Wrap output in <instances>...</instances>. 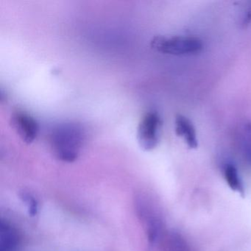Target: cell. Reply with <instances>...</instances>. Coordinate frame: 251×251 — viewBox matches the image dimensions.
<instances>
[{
  "instance_id": "obj_7",
  "label": "cell",
  "mask_w": 251,
  "mask_h": 251,
  "mask_svg": "<svg viewBox=\"0 0 251 251\" xmlns=\"http://www.w3.org/2000/svg\"><path fill=\"white\" fill-rule=\"evenodd\" d=\"M21 242L18 230L5 221L0 224V251H17Z\"/></svg>"
},
{
  "instance_id": "obj_3",
  "label": "cell",
  "mask_w": 251,
  "mask_h": 251,
  "mask_svg": "<svg viewBox=\"0 0 251 251\" xmlns=\"http://www.w3.org/2000/svg\"><path fill=\"white\" fill-rule=\"evenodd\" d=\"M161 117L158 113L150 111L142 117L137 128V140L139 146L145 151H152L159 143Z\"/></svg>"
},
{
  "instance_id": "obj_8",
  "label": "cell",
  "mask_w": 251,
  "mask_h": 251,
  "mask_svg": "<svg viewBox=\"0 0 251 251\" xmlns=\"http://www.w3.org/2000/svg\"><path fill=\"white\" fill-rule=\"evenodd\" d=\"M224 177L229 187L235 192H239L242 197H245V189L243 183L239 176V172L234 164L227 163L223 167Z\"/></svg>"
},
{
  "instance_id": "obj_4",
  "label": "cell",
  "mask_w": 251,
  "mask_h": 251,
  "mask_svg": "<svg viewBox=\"0 0 251 251\" xmlns=\"http://www.w3.org/2000/svg\"><path fill=\"white\" fill-rule=\"evenodd\" d=\"M135 208L139 220L145 224L148 240L152 245L160 239L162 231V224L149 201L143 195L135 198Z\"/></svg>"
},
{
  "instance_id": "obj_1",
  "label": "cell",
  "mask_w": 251,
  "mask_h": 251,
  "mask_svg": "<svg viewBox=\"0 0 251 251\" xmlns=\"http://www.w3.org/2000/svg\"><path fill=\"white\" fill-rule=\"evenodd\" d=\"M84 140V130L77 123L59 125L50 136V144L54 155L65 162H73L77 159Z\"/></svg>"
},
{
  "instance_id": "obj_9",
  "label": "cell",
  "mask_w": 251,
  "mask_h": 251,
  "mask_svg": "<svg viewBox=\"0 0 251 251\" xmlns=\"http://www.w3.org/2000/svg\"><path fill=\"white\" fill-rule=\"evenodd\" d=\"M242 136L244 154L247 160L251 163V124L245 126Z\"/></svg>"
},
{
  "instance_id": "obj_10",
  "label": "cell",
  "mask_w": 251,
  "mask_h": 251,
  "mask_svg": "<svg viewBox=\"0 0 251 251\" xmlns=\"http://www.w3.org/2000/svg\"><path fill=\"white\" fill-rule=\"evenodd\" d=\"M20 197H21L23 202L27 205L29 214L32 217L36 216L37 214L38 210H39V203H38L36 198L31 194L25 192H22Z\"/></svg>"
},
{
  "instance_id": "obj_6",
  "label": "cell",
  "mask_w": 251,
  "mask_h": 251,
  "mask_svg": "<svg viewBox=\"0 0 251 251\" xmlns=\"http://www.w3.org/2000/svg\"><path fill=\"white\" fill-rule=\"evenodd\" d=\"M175 129L177 136L183 138L187 146L191 149H196L198 146V136L193 123L185 116L178 114L175 120Z\"/></svg>"
},
{
  "instance_id": "obj_5",
  "label": "cell",
  "mask_w": 251,
  "mask_h": 251,
  "mask_svg": "<svg viewBox=\"0 0 251 251\" xmlns=\"http://www.w3.org/2000/svg\"><path fill=\"white\" fill-rule=\"evenodd\" d=\"M11 124L17 134L26 144H30L36 139L39 132V123L27 113L14 111L11 118Z\"/></svg>"
},
{
  "instance_id": "obj_2",
  "label": "cell",
  "mask_w": 251,
  "mask_h": 251,
  "mask_svg": "<svg viewBox=\"0 0 251 251\" xmlns=\"http://www.w3.org/2000/svg\"><path fill=\"white\" fill-rule=\"evenodd\" d=\"M151 47L156 52L166 55H190L201 52L203 44L195 36H156L151 39Z\"/></svg>"
}]
</instances>
